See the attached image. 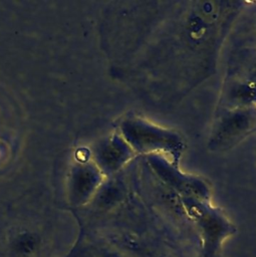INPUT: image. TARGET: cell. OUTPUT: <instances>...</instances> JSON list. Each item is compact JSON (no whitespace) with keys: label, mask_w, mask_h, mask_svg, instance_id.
<instances>
[{"label":"cell","mask_w":256,"mask_h":257,"mask_svg":"<svg viewBox=\"0 0 256 257\" xmlns=\"http://www.w3.org/2000/svg\"><path fill=\"white\" fill-rule=\"evenodd\" d=\"M102 173L95 164H86L80 167L73 178V188L78 201L89 199L102 182Z\"/></svg>","instance_id":"cell-7"},{"label":"cell","mask_w":256,"mask_h":257,"mask_svg":"<svg viewBox=\"0 0 256 257\" xmlns=\"http://www.w3.org/2000/svg\"><path fill=\"white\" fill-rule=\"evenodd\" d=\"M229 75L256 83V48L239 51L230 64Z\"/></svg>","instance_id":"cell-8"},{"label":"cell","mask_w":256,"mask_h":257,"mask_svg":"<svg viewBox=\"0 0 256 257\" xmlns=\"http://www.w3.org/2000/svg\"><path fill=\"white\" fill-rule=\"evenodd\" d=\"M118 133L136 154L163 155L176 165H179L186 148L178 132L136 114H129L120 120Z\"/></svg>","instance_id":"cell-1"},{"label":"cell","mask_w":256,"mask_h":257,"mask_svg":"<svg viewBox=\"0 0 256 257\" xmlns=\"http://www.w3.org/2000/svg\"><path fill=\"white\" fill-rule=\"evenodd\" d=\"M91 257H124V256L112 249H94L91 252Z\"/></svg>","instance_id":"cell-9"},{"label":"cell","mask_w":256,"mask_h":257,"mask_svg":"<svg viewBox=\"0 0 256 257\" xmlns=\"http://www.w3.org/2000/svg\"><path fill=\"white\" fill-rule=\"evenodd\" d=\"M147 161L153 172L180 197H191L210 201L211 189L203 178L183 172L179 165L174 164L166 156L154 154L147 156Z\"/></svg>","instance_id":"cell-4"},{"label":"cell","mask_w":256,"mask_h":257,"mask_svg":"<svg viewBox=\"0 0 256 257\" xmlns=\"http://www.w3.org/2000/svg\"><path fill=\"white\" fill-rule=\"evenodd\" d=\"M256 106V83L228 75L221 95L219 109H238Z\"/></svg>","instance_id":"cell-6"},{"label":"cell","mask_w":256,"mask_h":257,"mask_svg":"<svg viewBox=\"0 0 256 257\" xmlns=\"http://www.w3.org/2000/svg\"><path fill=\"white\" fill-rule=\"evenodd\" d=\"M184 210L195 223L202 238L204 257H217L224 241L236 233L235 225L210 201L180 197Z\"/></svg>","instance_id":"cell-2"},{"label":"cell","mask_w":256,"mask_h":257,"mask_svg":"<svg viewBox=\"0 0 256 257\" xmlns=\"http://www.w3.org/2000/svg\"><path fill=\"white\" fill-rule=\"evenodd\" d=\"M256 130V106L219 109L208 140L212 152H225Z\"/></svg>","instance_id":"cell-3"},{"label":"cell","mask_w":256,"mask_h":257,"mask_svg":"<svg viewBox=\"0 0 256 257\" xmlns=\"http://www.w3.org/2000/svg\"><path fill=\"white\" fill-rule=\"evenodd\" d=\"M136 153L117 132L101 140L94 150V164L102 175H112L123 168Z\"/></svg>","instance_id":"cell-5"},{"label":"cell","mask_w":256,"mask_h":257,"mask_svg":"<svg viewBox=\"0 0 256 257\" xmlns=\"http://www.w3.org/2000/svg\"><path fill=\"white\" fill-rule=\"evenodd\" d=\"M255 28H256V20H255Z\"/></svg>","instance_id":"cell-10"}]
</instances>
